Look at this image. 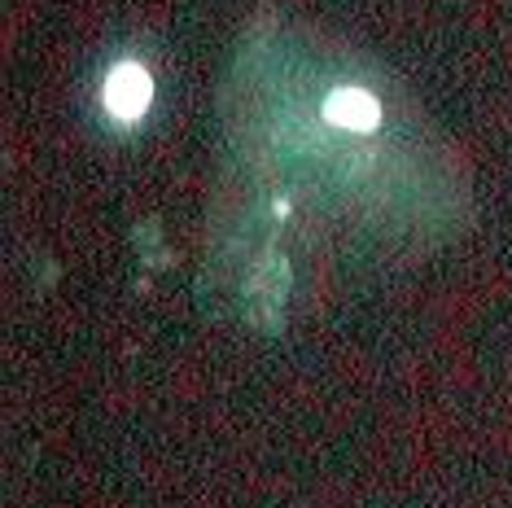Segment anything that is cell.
Wrapping results in <instances>:
<instances>
[{
    "mask_svg": "<svg viewBox=\"0 0 512 508\" xmlns=\"http://www.w3.org/2000/svg\"><path fill=\"white\" fill-rule=\"evenodd\" d=\"M149 106V75L136 62H123L106 84V110L119 119H136Z\"/></svg>",
    "mask_w": 512,
    "mask_h": 508,
    "instance_id": "cell-1",
    "label": "cell"
},
{
    "mask_svg": "<svg viewBox=\"0 0 512 508\" xmlns=\"http://www.w3.org/2000/svg\"><path fill=\"white\" fill-rule=\"evenodd\" d=\"M377 101L359 88H337L329 101H324V119L337 123V127H351V132H368L377 123Z\"/></svg>",
    "mask_w": 512,
    "mask_h": 508,
    "instance_id": "cell-2",
    "label": "cell"
}]
</instances>
